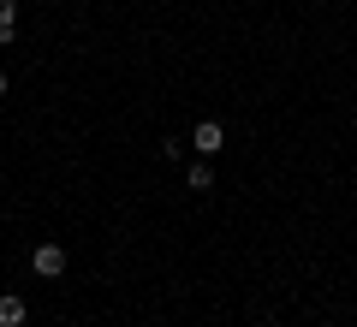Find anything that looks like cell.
Listing matches in <instances>:
<instances>
[{"label": "cell", "instance_id": "2", "mask_svg": "<svg viewBox=\"0 0 357 327\" xmlns=\"http://www.w3.org/2000/svg\"><path fill=\"white\" fill-rule=\"evenodd\" d=\"M191 149L203 155V161H208V155H220V149H227V126H220V119H203V126L191 131Z\"/></svg>", "mask_w": 357, "mask_h": 327}, {"label": "cell", "instance_id": "6", "mask_svg": "<svg viewBox=\"0 0 357 327\" xmlns=\"http://www.w3.org/2000/svg\"><path fill=\"white\" fill-rule=\"evenodd\" d=\"M0 96H6V72H0Z\"/></svg>", "mask_w": 357, "mask_h": 327}, {"label": "cell", "instance_id": "3", "mask_svg": "<svg viewBox=\"0 0 357 327\" xmlns=\"http://www.w3.org/2000/svg\"><path fill=\"white\" fill-rule=\"evenodd\" d=\"M0 327H24V298L18 291H0Z\"/></svg>", "mask_w": 357, "mask_h": 327}, {"label": "cell", "instance_id": "1", "mask_svg": "<svg viewBox=\"0 0 357 327\" xmlns=\"http://www.w3.org/2000/svg\"><path fill=\"white\" fill-rule=\"evenodd\" d=\"M30 268H36L42 280H60V274H66V244H54V238H42L36 250H30Z\"/></svg>", "mask_w": 357, "mask_h": 327}, {"label": "cell", "instance_id": "4", "mask_svg": "<svg viewBox=\"0 0 357 327\" xmlns=\"http://www.w3.org/2000/svg\"><path fill=\"white\" fill-rule=\"evenodd\" d=\"M18 36V0H0V42Z\"/></svg>", "mask_w": 357, "mask_h": 327}, {"label": "cell", "instance_id": "5", "mask_svg": "<svg viewBox=\"0 0 357 327\" xmlns=\"http://www.w3.org/2000/svg\"><path fill=\"white\" fill-rule=\"evenodd\" d=\"M185 178H191V190H215V167H208V161H197Z\"/></svg>", "mask_w": 357, "mask_h": 327}]
</instances>
